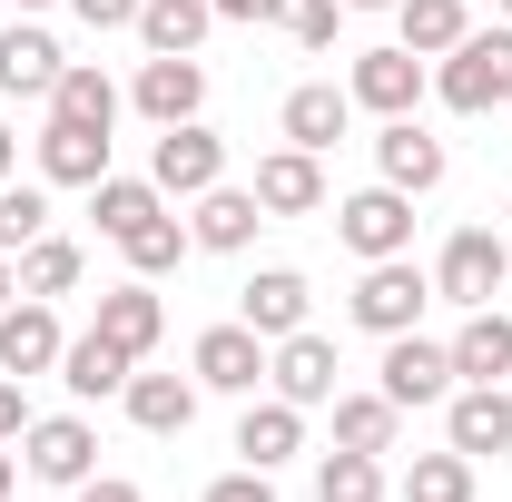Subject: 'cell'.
<instances>
[{
    "instance_id": "cell-22",
    "label": "cell",
    "mask_w": 512,
    "mask_h": 502,
    "mask_svg": "<svg viewBox=\"0 0 512 502\" xmlns=\"http://www.w3.org/2000/svg\"><path fill=\"white\" fill-rule=\"evenodd\" d=\"M237 453H247L256 473H276V463H296L306 453V404H247V424H237Z\"/></svg>"
},
{
    "instance_id": "cell-8",
    "label": "cell",
    "mask_w": 512,
    "mask_h": 502,
    "mask_svg": "<svg viewBox=\"0 0 512 502\" xmlns=\"http://www.w3.org/2000/svg\"><path fill=\"white\" fill-rule=\"evenodd\" d=\"M345 89H355V109H375V119H414V99H424V60H414L404 40H394V50H365Z\"/></svg>"
},
{
    "instance_id": "cell-31",
    "label": "cell",
    "mask_w": 512,
    "mask_h": 502,
    "mask_svg": "<svg viewBox=\"0 0 512 502\" xmlns=\"http://www.w3.org/2000/svg\"><path fill=\"white\" fill-rule=\"evenodd\" d=\"M197 247V237H188V227H178V217H168V207H158V217H138V227H128V237H119V256H128V266H138V276H168V266H178V256H188Z\"/></svg>"
},
{
    "instance_id": "cell-11",
    "label": "cell",
    "mask_w": 512,
    "mask_h": 502,
    "mask_svg": "<svg viewBox=\"0 0 512 502\" xmlns=\"http://www.w3.org/2000/svg\"><path fill=\"white\" fill-rule=\"evenodd\" d=\"M256 207H266V217H316V207H325L316 148H276V158H256Z\"/></svg>"
},
{
    "instance_id": "cell-19",
    "label": "cell",
    "mask_w": 512,
    "mask_h": 502,
    "mask_svg": "<svg viewBox=\"0 0 512 502\" xmlns=\"http://www.w3.org/2000/svg\"><path fill=\"white\" fill-rule=\"evenodd\" d=\"M355 119V89H335V79H306V89H286V148H335Z\"/></svg>"
},
{
    "instance_id": "cell-18",
    "label": "cell",
    "mask_w": 512,
    "mask_h": 502,
    "mask_svg": "<svg viewBox=\"0 0 512 502\" xmlns=\"http://www.w3.org/2000/svg\"><path fill=\"white\" fill-rule=\"evenodd\" d=\"M40 178H50V188H99V178H109V128L50 119L40 128Z\"/></svg>"
},
{
    "instance_id": "cell-35",
    "label": "cell",
    "mask_w": 512,
    "mask_h": 502,
    "mask_svg": "<svg viewBox=\"0 0 512 502\" xmlns=\"http://www.w3.org/2000/svg\"><path fill=\"white\" fill-rule=\"evenodd\" d=\"M40 237H50V197H40V188H20V178H10V188H0V256L40 247Z\"/></svg>"
},
{
    "instance_id": "cell-15",
    "label": "cell",
    "mask_w": 512,
    "mask_h": 502,
    "mask_svg": "<svg viewBox=\"0 0 512 502\" xmlns=\"http://www.w3.org/2000/svg\"><path fill=\"white\" fill-rule=\"evenodd\" d=\"M256 227H266L256 188H227V178H217V188L197 197V217H188V237H197L207 256H237V247H256Z\"/></svg>"
},
{
    "instance_id": "cell-24",
    "label": "cell",
    "mask_w": 512,
    "mask_h": 502,
    "mask_svg": "<svg viewBox=\"0 0 512 502\" xmlns=\"http://www.w3.org/2000/svg\"><path fill=\"white\" fill-rule=\"evenodd\" d=\"M99 335H109L128 365H138V355H148V345L168 335V306H158L148 286H109V296H99Z\"/></svg>"
},
{
    "instance_id": "cell-47",
    "label": "cell",
    "mask_w": 512,
    "mask_h": 502,
    "mask_svg": "<svg viewBox=\"0 0 512 502\" xmlns=\"http://www.w3.org/2000/svg\"><path fill=\"white\" fill-rule=\"evenodd\" d=\"M503 20H512V0H503Z\"/></svg>"
},
{
    "instance_id": "cell-25",
    "label": "cell",
    "mask_w": 512,
    "mask_h": 502,
    "mask_svg": "<svg viewBox=\"0 0 512 502\" xmlns=\"http://www.w3.org/2000/svg\"><path fill=\"white\" fill-rule=\"evenodd\" d=\"M60 384L79 394V404H99V394H128V355L99 335V325H89V335H69V345H60Z\"/></svg>"
},
{
    "instance_id": "cell-21",
    "label": "cell",
    "mask_w": 512,
    "mask_h": 502,
    "mask_svg": "<svg viewBox=\"0 0 512 502\" xmlns=\"http://www.w3.org/2000/svg\"><path fill=\"white\" fill-rule=\"evenodd\" d=\"M128 99H138L158 128H178V119H197V109H207V69H197V60H148Z\"/></svg>"
},
{
    "instance_id": "cell-2",
    "label": "cell",
    "mask_w": 512,
    "mask_h": 502,
    "mask_svg": "<svg viewBox=\"0 0 512 502\" xmlns=\"http://www.w3.org/2000/svg\"><path fill=\"white\" fill-rule=\"evenodd\" d=\"M424 306H434V276H424L414 256H375L365 286H355V325H365V335H414Z\"/></svg>"
},
{
    "instance_id": "cell-14",
    "label": "cell",
    "mask_w": 512,
    "mask_h": 502,
    "mask_svg": "<svg viewBox=\"0 0 512 502\" xmlns=\"http://www.w3.org/2000/svg\"><path fill=\"white\" fill-rule=\"evenodd\" d=\"M60 315H50V296H30V306L0 315V375H50L60 365Z\"/></svg>"
},
{
    "instance_id": "cell-12",
    "label": "cell",
    "mask_w": 512,
    "mask_h": 502,
    "mask_svg": "<svg viewBox=\"0 0 512 502\" xmlns=\"http://www.w3.org/2000/svg\"><path fill=\"white\" fill-rule=\"evenodd\" d=\"M237 325H256L266 345L296 335V325H306V276H296V266H256L247 286H237Z\"/></svg>"
},
{
    "instance_id": "cell-33",
    "label": "cell",
    "mask_w": 512,
    "mask_h": 502,
    "mask_svg": "<svg viewBox=\"0 0 512 502\" xmlns=\"http://www.w3.org/2000/svg\"><path fill=\"white\" fill-rule=\"evenodd\" d=\"M89 217H99V237H128L138 217H158V188L148 178H99L89 188Z\"/></svg>"
},
{
    "instance_id": "cell-36",
    "label": "cell",
    "mask_w": 512,
    "mask_h": 502,
    "mask_svg": "<svg viewBox=\"0 0 512 502\" xmlns=\"http://www.w3.org/2000/svg\"><path fill=\"white\" fill-rule=\"evenodd\" d=\"M335 20H345L335 0H286V40L296 50H335Z\"/></svg>"
},
{
    "instance_id": "cell-45",
    "label": "cell",
    "mask_w": 512,
    "mask_h": 502,
    "mask_svg": "<svg viewBox=\"0 0 512 502\" xmlns=\"http://www.w3.org/2000/svg\"><path fill=\"white\" fill-rule=\"evenodd\" d=\"M335 10H394V0H335Z\"/></svg>"
},
{
    "instance_id": "cell-44",
    "label": "cell",
    "mask_w": 512,
    "mask_h": 502,
    "mask_svg": "<svg viewBox=\"0 0 512 502\" xmlns=\"http://www.w3.org/2000/svg\"><path fill=\"white\" fill-rule=\"evenodd\" d=\"M10 493H20V463H10V453H0V502H10Z\"/></svg>"
},
{
    "instance_id": "cell-37",
    "label": "cell",
    "mask_w": 512,
    "mask_h": 502,
    "mask_svg": "<svg viewBox=\"0 0 512 502\" xmlns=\"http://www.w3.org/2000/svg\"><path fill=\"white\" fill-rule=\"evenodd\" d=\"M197 502H276V483H266V473L247 463V473H227V483H207Z\"/></svg>"
},
{
    "instance_id": "cell-38",
    "label": "cell",
    "mask_w": 512,
    "mask_h": 502,
    "mask_svg": "<svg viewBox=\"0 0 512 502\" xmlns=\"http://www.w3.org/2000/svg\"><path fill=\"white\" fill-rule=\"evenodd\" d=\"M30 424H40V414H30V394H20V384L0 375V443H20Z\"/></svg>"
},
{
    "instance_id": "cell-1",
    "label": "cell",
    "mask_w": 512,
    "mask_h": 502,
    "mask_svg": "<svg viewBox=\"0 0 512 502\" xmlns=\"http://www.w3.org/2000/svg\"><path fill=\"white\" fill-rule=\"evenodd\" d=\"M444 109H463V119H483V109H512V20L503 30H463L444 50Z\"/></svg>"
},
{
    "instance_id": "cell-27",
    "label": "cell",
    "mask_w": 512,
    "mask_h": 502,
    "mask_svg": "<svg viewBox=\"0 0 512 502\" xmlns=\"http://www.w3.org/2000/svg\"><path fill=\"white\" fill-rule=\"evenodd\" d=\"M50 119L69 128H119V89H109V69H60V89H50Z\"/></svg>"
},
{
    "instance_id": "cell-41",
    "label": "cell",
    "mask_w": 512,
    "mask_h": 502,
    "mask_svg": "<svg viewBox=\"0 0 512 502\" xmlns=\"http://www.w3.org/2000/svg\"><path fill=\"white\" fill-rule=\"evenodd\" d=\"M79 502H138V483H109V473H89V483H79Z\"/></svg>"
},
{
    "instance_id": "cell-29",
    "label": "cell",
    "mask_w": 512,
    "mask_h": 502,
    "mask_svg": "<svg viewBox=\"0 0 512 502\" xmlns=\"http://www.w3.org/2000/svg\"><path fill=\"white\" fill-rule=\"evenodd\" d=\"M394 20H404V50H414V60H444L453 40L473 30L463 0H394Z\"/></svg>"
},
{
    "instance_id": "cell-7",
    "label": "cell",
    "mask_w": 512,
    "mask_h": 502,
    "mask_svg": "<svg viewBox=\"0 0 512 502\" xmlns=\"http://www.w3.org/2000/svg\"><path fill=\"white\" fill-rule=\"evenodd\" d=\"M384 394L414 414V404H444L453 394V345H424V335H384Z\"/></svg>"
},
{
    "instance_id": "cell-4",
    "label": "cell",
    "mask_w": 512,
    "mask_h": 502,
    "mask_svg": "<svg viewBox=\"0 0 512 502\" xmlns=\"http://www.w3.org/2000/svg\"><path fill=\"white\" fill-rule=\"evenodd\" d=\"M503 276H512V247L493 237V227H453L444 266H434V296H444V306H493Z\"/></svg>"
},
{
    "instance_id": "cell-23",
    "label": "cell",
    "mask_w": 512,
    "mask_h": 502,
    "mask_svg": "<svg viewBox=\"0 0 512 502\" xmlns=\"http://www.w3.org/2000/svg\"><path fill=\"white\" fill-rule=\"evenodd\" d=\"M453 375L463 384H503L512 375V315L503 306H473L463 335H453Z\"/></svg>"
},
{
    "instance_id": "cell-40",
    "label": "cell",
    "mask_w": 512,
    "mask_h": 502,
    "mask_svg": "<svg viewBox=\"0 0 512 502\" xmlns=\"http://www.w3.org/2000/svg\"><path fill=\"white\" fill-rule=\"evenodd\" d=\"M217 20H286V0H217Z\"/></svg>"
},
{
    "instance_id": "cell-34",
    "label": "cell",
    "mask_w": 512,
    "mask_h": 502,
    "mask_svg": "<svg viewBox=\"0 0 512 502\" xmlns=\"http://www.w3.org/2000/svg\"><path fill=\"white\" fill-rule=\"evenodd\" d=\"M316 502H384V473H375V453H325V473H316Z\"/></svg>"
},
{
    "instance_id": "cell-39",
    "label": "cell",
    "mask_w": 512,
    "mask_h": 502,
    "mask_svg": "<svg viewBox=\"0 0 512 502\" xmlns=\"http://www.w3.org/2000/svg\"><path fill=\"white\" fill-rule=\"evenodd\" d=\"M89 30H138V0H69Z\"/></svg>"
},
{
    "instance_id": "cell-26",
    "label": "cell",
    "mask_w": 512,
    "mask_h": 502,
    "mask_svg": "<svg viewBox=\"0 0 512 502\" xmlns=\"http://www.w3.org/2000/svg\"><path fill=\"white\" fill-rule=\"evenodd\" d=\"M128 424H138V434H188L197 424V384L188 375H128Z\"/></svg>"
},
{
    "instance_id": "cell-43",
    "label": "cell",
    "mask_w": 512,
    "mask_h": 502,
    "mask_svg": "<svg viewBox=\"0 0 512 502\" xmlns=\"http://www.w3.org/2000/svg\"><path fill=\"white\" fill-rule=\"evenodd\" d=\"M10 296H20V266H10V256H0V315H10Z\"/></svg>"
},
{
    "instance_id": "cell-32",
    "label": "cell",
    "mask_w": 512,
    "mask_h": 502,
    "mask_svg": "<svg viewBox=\"0 0 512 502\" xmlns=\"http://www.w3.org/2000/svg\"><path fill=\"white\" fill-rule=\"evenodd\" d=\"M10 266H20V296H69L79 286V247L69 237H40V247H20Z\"/></svg>"
},
{
    "instance_id": "cell-30",
    "label": "cell",
    "mask_w": 512,
    "mask_h": 502,
    "mask_svg": "<svg viewBox=\"0 0 512 502\" xmlns=\"http://www.w3.org/2000/svg\"><path fill=\"white\" fill-rule=\"evenodd\" d=\"M404 502H473V453H414L404 463Z\"/></svg>"
},
{
    "instance_id": "cell-6",
    "label": "cell",
    "mask_w": 512,
    "mask_h": 502,
    "mask_svg": "<svg viewBox=\"0 0 512 502\" xmlns=\"http://www.w3.org/2000/svg\"><path fill=\"white\" fill-rule=\"evenodd\" d=\"M188 365H197L207 394H256V384H266V335H256V325H207Z\"/></svg>"
},
{
    "instance_id": "cell-16",
    "label": "cell",
    "mask_w": 512,
    "mask_h": 502,
    "mask_svg": "<svg viewBox=\"0 0 512 502\" xmlns=\"http://www.w3.org/2000/svg\"><path fill=\"white\" fill-rule=\"evenodd\" d=\"M60 40H50V30H30V20H10V30H0V89H10V99H50V89H60Z\"/></svg>"
},
{
    "instance_id": "cell-46",
    "label": "cell",
    "mask_w": 512,
    "mask_h": 502,
    "mask_svg": "<svg viewBox=\"0 0 512 502\" xmlns=\"http://www.w3.org/2000/svg\"><path fill=\"white\" fill-rule=\"evenodd\" d=\"M10 10H40V0H10Z\"/></svg>"
},
{
    "instance_id": "cell-13",
    "label": "cell",
    "mask_w": 512,
    "mask_h": 502,
    "mask_svg": "<svg viewBox=\"0 0 512 502\" xmlns=\"http://www.w3.org/2000/svg\"><path fill=\"white\" fill-rule=\"evenodd\" d=\"M30 473H40V483H89V473H99V434H89V424H79V414H50V424H30Z\"/></svg>"
},
{
    "instance_id": "cell-5",
    "label": "cell",
    "mask_w": 512,
    "mask_h": 502,
    "mask_svg": "<svg viewBox=\"0 0 512 502\" xmlns=\"http://www.w3.org/2000/svg\"><path fill=\"white\" fill-rule=\"evenodd\" d=\"M335 237L365 256V266H375V256H404V247H414V197H404V188L345 197V207H335Z\"/></svg>"
},
{
    "instance_id": "cell-28",
    "label": "cell",
    "mask_w": 512,
    "mask_h": 502,
    "mask_svg": "<svg viewBox=\"0 0 512 502\" xmlns=\"http://www.w3.org/2000/svg\"><path fill=\"white\" fill-rule=\"evenodd\" d=\"M394 424H404L394 394H335V443L345 453H394Z\"/></svg>"
},
{
    "instance_id": "cell-42",
    "label": "cell",
    "mask_w": 512,
    "mask_h": 502,
    "mask_svg": "<svg viewBox=\"0 0 512 502\" xmlns=\"http://www.w3.org/2000/svg\"><path fill=\"white\" fill-rule=\"evenodd\" d=\"M10 178H20V138L0 128V188H10Z\"/></svg>"
},
{
    "instance_id": "cell-17",
    "label": "cell",
    "mask_w": 512,
    "mask_h": 502,
    "mask_svg": "<svg viewBox=\"0 0 512 502\" xmlns=\"http://www.w3.org/2000/svg\"><path fill=\"white\" fill-rule=\"evenodd\" d=\"M375 168H384V188L424 197V188H444V138H424L414 119H384V138H375Z\"/></svg>"
},
{
    "instance_id": "cell-9",
    "label": "cell",
    "mask_w": 512,
    "mask_h": 502,
    "mask_svg": "<svg viewBox=\"0 0 512 502\" xmlns=\"http://www.w3.org/2000/svg\"><path fill=\"white\" fill-rule=\"evenodd\" d=\"M266 384H276L286 404H335V345H325L316 325L276 335V355H266Z\"/></svg>"
},
{
    "instance_id": "cell-10",
    "label": "cell",
    "mask_w": 512,
    "mask_h": 502,
    "mask_svg": "<svg viewBox=\"0 0 512 502\" xmlns=\"http://www.w3.org/2000/svg\"><path fill=\"white\" fill-rule=\"evenodd\" d=\"M444 443L473 453V463H483V453L503 463V453H512V394H503V384H463L453 414H444Z\"/></svg>"
},
{
    "instance_id": "cell-20",
    "label": "cell",
    "mask_w": 512,
    "mask_h": 502,
    "mask_svg": "<svg viewBox=\"0 0 512 502\" xmlns=\"http://www.w3.org/2000/svg\"><path fill=\"white\" fill-rule=\"evenodd\" d=\"M207 30H217V0H138V40H148V60H197Z\"/></svg>"
},
{
    "instance_id": "cell-3",
    "label": "cell",
    "mask_w": 512,
    "mask_h": 502,
    "mask_svg": "<svg viewBox=\"0 0 512 502\" xmlns=\"http://www.w3.org/2000/svg\"><path fill=\"white\" fill-rule=\"evenodd\" d=\"M217 178H227V138L217 128H197V119L158 128V148H148V188L158 197H207Z\"/></svg>"
}]
</instances>
